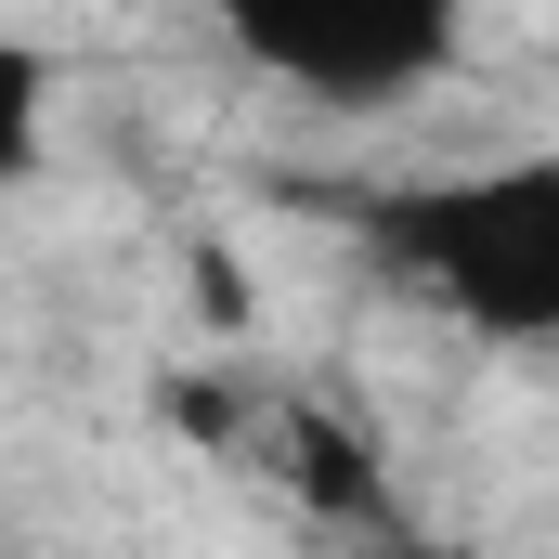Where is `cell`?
<instances>
[{
	"label": "cell",
	"mask_w": 559,
	"mask_h": 559,
	"mask_svg": "<svg viewBox=\"0 0 559 559\" xmlns=\"http://www.w3.org/2000/svg\"><path fill=\"white\" fill-rule=\"evenodd\" d=\"M209 26L325 118H391L442 92L455 39H468V0H209Z\"/></svg>",
	"instance_id": "7a4b0ae2"
},
{
	"label": "cell",
	"mask_w": 559,
	"mask_h": 559,
	"mask_svg": "<svg viewBox=\"0 0 559 559\" xmlns=\"http://www.w3.org/2000/svg\"><path fill=\"white\" fill-rule=\"evenodd\" d=\"M352 235L391 286H417L429 312H455L468 338L534 352L559 338V156H495V169H442L352 195Z\"/></svg>",
	"instance_id": "6da1fadb"
},
{
	"label": "cell",
	"mask_w": 559,
	"mask_h": 559,
	"mask_svg": "<svg viewBox=\"0 0 559 559\" xmlns=\"http://www.w3.org/2000/svg\"><path fill=\"white\" fill-rule=\"evenodd\" d=\"M39 118H52V66L26 39H0V195L39 169Z\"/></svg>",
	"instance_id": "3957f363"
}]
</instances>
